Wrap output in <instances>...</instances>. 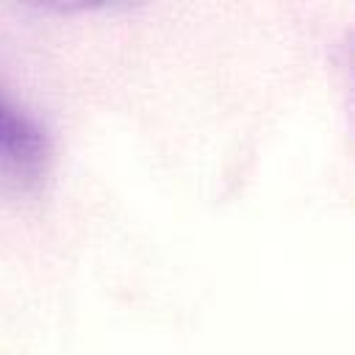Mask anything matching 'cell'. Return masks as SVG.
Listing matches in <instances>:
<instances>
[{"label": "cell", "instance_id": "6da1fadb", "mask_svg": "<svg viewBox=\"0 0 355 355\" xmlns=\"http://www.w3.org/2000/svg\"><path fill=\"white\" fill-rule=\"evenodd\" d=\"M50 164L44 128L0 92V169L22 183H36Z\"/></svg>", "mask_w": 355, "mask_h": 355}]
</instances>
